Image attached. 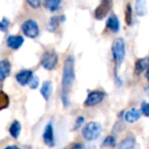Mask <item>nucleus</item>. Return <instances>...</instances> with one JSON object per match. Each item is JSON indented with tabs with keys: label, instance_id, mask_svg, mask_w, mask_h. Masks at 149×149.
Returning <instances> with one entry per match:
<instances>
[{
	"label": "nucleus",
	"instance_id": "obj_1",
	"mask_svg": "<svg viewBox=\"0 0 149 149\" xmlns=\"http://www.w3.org/2000/svg\"><path fill=\"white\" fill-rule=\"evenodd\" d=\"M74 79V56H68L63 62L61 80V101L64 107L70 105V94Z\"/></svg>",
	"mask_w": 149,
	"mask_h": 149
},
{
	"label": "nucleus",
	"instance_id": "obj_2",
	"mask_svg": "<svg viewBox=\"0 0 149 149\" xmlns=\"http://www.w3.org/2000/svg\"><path fill=\"white\" fill-rule=\"evenodd\" d=\"M101 125L96 122H90L86 126H84L82 130V135L84 139L87 141H94L100 136L101 134Z\"/></svg>",
	"mask_w": 149,
	"mask_h": 149
},
{
	"label": "nucleus",
	"instance_id": "obj_3",
	"mask_svg": "<svg viewBox=\"0 0 149 149\" xmlns=\"http://www.w3.org/2000/svg\"><path fill=\"white\" fill-rule=\"evenodd\" d=\"M111 51L112 56L118 65H120L123 62L125 58V54H126V47H125V42L122 38H118L113 41L111 46Z\"/></svg>",
	"mask_w": 149,
	"mask_h": 149
},
{
	"label": "nucleus",
	"instance_id": "obj_4",
	"mask_svg": "<svg viewBox=\"0 0 149 149\" xmlns=\"http://www.w3.org/2000/svg\"><path fill=\"white\" fill-rule=\"evenodd\" d=\"M58 62V56L54 51H46L41 57V64L45 70H52L56 68Z\"/></svg>",
	"mask_w": 149,
	"mask_h": 149
},
{
	"label": "nucleus",
	"instance_id": "obj_5",
	"mask_svg": "<svg viewBox=\"0 0 149 149\" xmlns=\"http://www.w3.org/2000/svg\"><path fill=\"white\" fill-rule=\"evenodd\" d=\"M22 31L25 34V36L29 38H36L39 35L38 24L33 19H28V21L24 22L22 25Z\"/></svg>",
	"mask_w": 149,
	"mask_h": 149
},
{
	"label": "nucleus",
	"instance_id": "obj_6",
	"mask_svg": "<svg viewBox=\"0 0 149 149\" xmlns=\"http://www.w3.org/2000/svg\"><path fill=\"white\" fill-rule=\"evenodd\" d=\"M105 97V93L103 91H99V90H95V91H91L88 93V96L86 98L84 105L85 106H95L98 103L102 101Z\"/></svg>",
	"mask_w": 149,
	"mask_h": 149
},
{
	"label": "nucleus",
	"instance_id": "obj_7",
	"mask_svg": "<svg viewBox=\"0 0 149 149\" xmlns=\"http://www.w3.org/2000/svg\"><path fill=\"white\" fill-rule=\"evenodd\" d=\"M112 6V0H102L101 3L97 6L95 9V15L96 19H103L107 15V13L110 11Z\"/></svg>",
	"mask_w": 149,
	"mask_h": 149
},
{
	"label": "nucleus",
	"instance_id": "obj_8",
	"mask_svg": "<svg viewBox=\"0 0 149 149\" xmlns=\"http://www.w3.org/2000/svg\"><path fill=\"white\" fill-rule=\"evenodd\" d=\"M43 141L48 147H53L54 146V131L53 126H52V122H49L46 125L45 129L43 132Z\"/></svg>",
	"mask_w": 149,
	"mask_h": 149
},
{
	"label": "nucleus",
	"instance_id": "obj_9",
	"mask_svg": "<svg viewBox=\"0 0 149 149\" xmlns=\"http://www.w3.org/2000/svg\"><path fill=\"white\" fill-rule=\"evenodd\" d=\"M32 77H33V72L30 70H23L15 74V79H17V83L22 86L28 85Z\"/></svg>",
	"mask_w": 149,
	"mask_h": 149
},
{
	"label": "nucleus",
	"instance_id": "obj_10",
	"mask_svg": "<svg viewBox=\"0 0 149 149\" xmlns=\"http://www.w3.org/2000/svg\"><path fill=\"white\" fill-rule=\"evenodd\" d=\"M6 44L9 48H11L13 50H17L24 44V38L19 35L8 36V38L6 40Z\"/></svg>",
	"mask_w": 149,
	"mask_h": 149
},
{
	"label": "nucleus",
	"instance_id": "obj_11",
	"mask_svg": "<svg viewBox=\"0 0 149 149\" xmlns=\"http://www.w3.org/2000/svg\"><path fill=\"white\" fill-rule=\"evenodd\" d=\"M10 62L7 59L0 60V82H3L10 74Z\"/></svg>",
	"mask_w": 149,
	"mask_h": 149
},
{
	"label": "nucleus",
	"instance_id": "obj_12",
	"mask_svg": "<svg viewBox=\"0 0 149 149\" xmlns=\"http://www.w3.org/2000/svg\"><path fill=\"white\" fill-rule=\"evenodd\" d=\"M106 27L112 31L113 33H116L120 30V21L116 15H111L106 21Z\"/></svg>",
	"mask_w": 149,
	"mask_h": 149
},
{
	"label": "nucleus",
	"instance_id": "obj_13",
	"mask_svg": "<svg viewBox=\"0 0 149 149\" xmlns=\"http://www.w3.org/2000/svg\"><path fill=\"white\" fill-rule=\"evenodd\" d=\"M141 116V112L139 111L138 109H136V108H131L130 110H128V111L126 112V114H125V120H126V122L130 123V124H133V123H136L137 120L140 118Z\"/></svg>",
	"mask_w": 149,
	"mask_h": 149
},
{
	"label": "nucleus",
	"instance_id": "obj_14",
	"mask_svg": "<svg viewBox=\"0 0 149 149\" xmlns=\"http://www.w3.org/2000/svg\"><path fill=\"white\" fill-rule=\"evenodd\" d=\"M118 149H138L136 139L134 137H128L120 142Z\"/></svg>",
	"mask_w": 149,
	"mask_h": 149
},
{
	"label": "nucleus",
	"instance_id": "obj_15",
	"mask_svg": "<svg viewBox=\"0 0 149 149\" xmlns=\"http://www.w3.org/2000/svg\"><path fill=\"white\" fill-rule=\"evenodd\" d=\"M51 93H52V83L50 81H45L41 87V95L43 96V98L46 101H48L49 97L51 96Z\"/></svg>",
	"mask_w": 149,
	"mask_h": 149
},
{
	"label": "nucleus",
	"instance_id": "obj_16",
	"mask_svg": "<svg viewBox=\"0 0 149 149\" xmlns=\"http://www.w3.org/2000/svg\"><path fill=\"white\" fill-rule=\"evenodd\" d=\"M148 68V58H141V59H138L136 61V64H135V72H136L137 74H142L144 70H146Z\"/></svg>",
	"mask_w": 149,
	"mask_h": 149
},
{
	"label": "nucleus",
	"instance_id": "obj_17",
	"mask_svg": "<svg viewBox=\"0 0 149 149\" xmlns=\"http://www.w3.org/2000/svg\"><path fill=\"white\" fill-rule=\"evenodd\" d=\"M21 130H22V126L21 123L19 120H13L11 123L10 127H9V134L13 138L17 139L19 138V134H21Z\"/></svg>",
	"mask_w": 149,
	"mask_h": 149
},
{
	"label": "nucleus",
	"instance_id": "obj_18",
	"mask_svg": "<svg viewBox=\"0 0 149 149\" xmlns=\"http://www.w3.org/2000/svg\"><path fill=\"white\" fill-rule=\"evenodd\" d=\"M135 10L136 13L140 17H144L146 15V2L145 0H136V4H135Z\"/></svg>",
	"mask_w": 149,
	"mask_h": 149
},
{
	"label": "nucleus",
	"instance_id": "obj_19",
	"mask_svg": "<svg viewBox=\"0 0 149 149\" xmlns=\"http://www.w3.org/2000/svg\"><path fill=\"white\" fill-rule=\"evenodd\" d=\"M60 3H61V0H46L45 6L48 10L56 11L58 8H59Z\"/></svg>",
	"mask_w": 149,
	"mask_h": 149
},
{
	"label": "nucleus",
	"instance_id": "obj_20",
	"mask_svg": "<svg viewBox=\"0 0 149 149\" xmlns=\"http://www.w3.org/2000/svg\"><path fill=\"white\" fill-rule=\"evenodd\" d=\"M9 97L4 91H0V110H3L9 106Z\"/></svg>",
	"mask_w": 149,
	"mask_h": 149
},
{
	"label": "nucleus",
	"instance_id": "obj_21",
	"mask_svg": "<svg viewBox=\"0 0 149 149\" xmlns=\"http://www.w3.org/2000/svg\"><path fill=\"white\" fill-rule=\"evenodd\" d=\"M58 26H59V21H58V17H52L49 19L47 25V30L49 32H55L57 30Z\"/></svg>",
	"mask_w": 149,
	"mask_h": 149
},
{
	"label": "nucleus",
	"instance_id": "obj_22",
	"mask_svg": "<svg viewBox=\"0 0 149 149\" xmlns=\"http://www.w3.org/2000/svg\"><path fill=\"white\" fill-rule=\"evenodd\" d=\"M125 19H126V23L128 26H131L133 23V10H132V6H131L130 3L127 4L126 7V11H125Z\"/></svg>",
	"mask_w": 149,
	"mask_h": 149
},
{
	"label": "nucleus",
	"instance_id": "obj_23",
	"mask_svg": "<svg viewBox=\"0 0 149 149\" xmlns=\"http://www.w3.org/2000/svg\"><path fill=\"white\" fill-rule=\"evenodd\" d=\"M103 146L105 147H114L116 146V138L113 136H108L103 141Z\"/></svg>",
	"mask_w": 149,
	"mask_h": 149
},
{
	"label": "nucleus",
	"instance_id": "obj_24",
	"mask_svg": "<svg viewBox=\"0 0 149 149\" xmlns=\"http://www.w3.org/2000/svg\"><path fill=\"white\" fill-rule=\"evenodd\" d=\"M28 85H29V87L31 88V89H36V88L38 87V85H39V79H38L37 76H34L31 78V80H30V82L28 83Z\"/></svg>",
	"mask_w": 149,
	"mask_h": 149
},
{
	"label": "nucleus",
	"instance_id": "obj_25",
	"mask_svg": "<svg viewBox=\"0 0 149 149\" xmlns=\"http://www.w3.org/2000/svg\"><path fill=\"white\" fill-rule=\"evenodd\" d=\"M8 27H9V21L6 17L2 19V21H0V31L1 32H6Z\"/></svg>",
	"mask_w": 149,
	"mask_h": 149
},
{
	"label": "nucleus",
	"instance_id": "obj_26",
	"mask_svg": "<svg viewBox=\"0 0 149 149\" xmlns=\"http://www.w3.org/2000/svg\"><path fill=\"white\" fill-rule=\"evenodd\" d=\"M141 113H143L145 116H149V104L147 102H143L141 104Z\"/></svg>",
	"mask_w": 149,
	"mask_h": 149
},
{
	"label": "nucleus",
	"instance_id": "obj_27",
	"mask_svg": "<svg viewBox=\"0 0 149 149\" xmlns=\"http://www.w3.org/2000/svg\"><path fill=\"white\" fill-rule=\"evenodd\" d=\"M84 122H85V118L84 116H79L76 120V124H74V130H78L81 126L84 125Z\"/></svg>",
	"mask_w": 149,
	"mask_h": 149
},
{
	"label": "nucleus",
	"instance_id": "obj_28",
	"mask_svg": "<svg viewBox=\"0 0 149 149\" xmlns=\"http://www.w3.org/2000/svg\"><path fill=\"white\" fill-rule=\"evenodd\" d=\"M27 2L33 8H38L41 5V0H27Z\"/></svg>",
	"mask_w": 149,
	"mask_h": 149
},
{
	"label": "nucleus",
	"instance_id": "obj_29",
	"mask_svg": "<svg viewBox=\"0 0 149 149\" xmlns=\"http://www.w3.org/2000/svg\"><path fill=\"white\" fill-rule=\"evenodd\" d=\"M70 149H87L86 146L84 144H81V143H77V144H74Z\"/></svg>",
	"mask_w": 149,
	"mask_h": 149
},
{
	"label": "nucleus",
	"instance_id": "obj_30",
	"mask_svg": "<svg viewBox=\"0 0 149 149\" xmlns=\"http://www.w3.org/2000/svg\"><path fill=\"white\" fill-rule=\"evenodd\" d=\"M4 149H21V148L17 147V146H15V145H9V146L5 147Z\"/></svg>",
	"mask_w": 149,
	"mask_h": 149
}]
</instances>
